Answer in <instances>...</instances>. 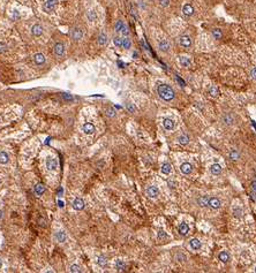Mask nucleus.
<instances>
[{
  "instance_id": "9d476101",
  "label": "nucleus",
  "mask_w": 256,
  "mask_h": 273,
  "mask_svg": "<svg viewBox=\"0 0 256 273\" xmlns=\"http://www.w3.org/2000/svg\"><path fill=\"white\" fill-rule=\"evenodd\" d=\"M45 166H46V168H47V171L54 172V171H57V168H58V160H57L55 158L49 157L45 162Z\"/></svg>"
},
{
  "instance_id": "dca6fc26",
  "label": "nucleus",
  "mask_w": 256,
  "mask_h": 273,
  "mask_svg": "<svg viewBox=\"0 0 256 273\" xmlns=\"http://www.w3.org/2000/svg\"><path fill=\"white\" fill-rule=\"evenodd\" d=\"M72 206H73V209L76 210V211H81V210H83L84 206H85V203H84V200H83L82 198L76 197V198L73 200V203H72Z\"/></svg>"
},
{
  "instance_id": "3c124183",
  "label": "nucleus",
  "mask_w": 256,
  "mask_h": 273,
  "mask_svg": "<svg viewBox=\"0 0 256 273\" xmlns=\"http://www.w3.org/2000/svg\"><path fill=\"white\" fill-rule=\"evenodd\" d=\"M252 189H253L254 191H256V180H254V181L252 182Z\"/></svg>"
},
{
  "instance_id": "72a5a7b5",
  "label": "nucleus",
  "mask_w": 256,
  "mask_h": 273,
  "mask_svg": "<svg viewBox=\"0 0 256 273\" xmlns=\"http://www.w3.org/2000/svg\"><path fill=\"white\" fill-rule=\"evenodd\" d=\"M122 49L124 50H130L132 49V40L129 37H122Z\"/></svg>"
},
{
  "instance_id": "6e6552de",
  "label": "nucleus",
  "mask_w": 256,
  "mask_h": 273,
  "mask_svg": "<svg viewBox=\"0 0 256 273\" xmlns=\"http://www.w3.org/2000/svg\"><path fill=\"white\" fill-rule=\"evenodd\" d=\"M30 32L34 37H40V36L44 34V28H43V25H42L40 23L37 22L31 25Z\"/></svg>"
},
{
  "instance_id": "e433bc0d",
  "label": "nucleus",
  "mask_w": 256,
  "mask_h": 273,
  "mask_svg": "<svg viewBox=\"0 0 256 273\" xmlns=\"http://www.w3.org/2000/svg\"><path fill=\"white\" fill-rule=\"evenodd\" d=\"M96 262H97V264L100 266V267H104V266H106V264H107V258H106L105 256L100 255V256H98L97 257Z\"/></svg>"
},
{
  "instance_id": "5701e85b",
  "label": "nucleus",
  "mask_w": 256,
  "mask_h": 273,
  "mask_svg": "<svg viewBox=\"0 0 256 273\" xmlns=\"http://www.w3.org/2000/svg\"><path fill=\"white\" fill-rule=\"evenodd\" d=\"M125 25H126V23H125V21H124V20H121V19L117 20V21H115V23H114V31H115L118 35H120L121 31H122V29L125 28Z\"/></svg>"
},
{
  "instance_id": "4be33fe9",
  "label": "nucleus",
  "mask_w": 256,
  "mask_h": 273,
  "mask_svg": "<svg viewBox=\"0 0 256 273\" xmlns=\"http://www.w3.org/2000/svg\"><path fill=\"white\" fill-rule=\"evenodd\" d=\"M87 20H88L89 22H91V23L96 22V21L98 20L97 12H96L95 9H89V10L87 12Z\"/></svg>"
},
{
  "instance_id": "4c0bfd02",
  "label": "nucleus",
  "mask_w": 256,
  "mask_h": 273,
  "mask_svg": "<svg viewBox=\"0 0 256 273\" xmlns=\"http://www.w3.org/2000/svg\"><path fill=\"white\" fill-rule=\"evenodd\" d=\"M242 215H243V211H242V209H241V207H235V209L233 210V217L234 218L240 219V218H242Z\"/></svg>"
},
{
  "instance_id": "f8f14e48",
  "label": "nucleus",
  "mask_w": 256,
  "mask_h": 273,
  "mask_svg": "<svg viewBox=\"0 0 256 273\" xmlns=\"http://www.w3.org/2000/svg\"><path fill=\"white\" fill-rule=\"evenodd\" d=\"M162 123H163L164 129L167 130V132L173 130L174 127H175V122H174V120H172L171 118H164L163 119V121H162Z\"/></svg>"
},
{
  "instance_id": "09e8293b",
  "label": "nucleus",
  "mask_w": 256,
  "mask_h": 273,
  "mask_svg": "<svg viewBox=\"0 0 256 273\" xmlns=\"http://www.w3.org/2000/svg\"><path fill=\"white\" fill-rule=\"evenodd\" d=\"M61 97H62L65 100H68V102H69V100H73V97L70 96V95H68V93H62Z\"/></svg>"
},
{
  "instance_id": "f257e3e1",
  "label": "nucleus",
  "mask_w": 256,
  "mask_h": 273,
  "mask_svg": "<svg viewBox=\"0 0 256 273\" xmlns=\"http://www.w3.org/2000/svg\"><path fill=\"white\" fill-rule=\"evenodd\" d=\"M157 93H158L159 98L162 100L166 102V103H171V102H173L174 99H175V91H174V89L171 85L166 84V83L158 84V87H157Z\"/></svg>"
},
{
  "instance_id": "ea45409f",
  "label": "nucleus",
  "mask_w": 256,
  "mask_h": 273,
  "mask_svg": "<svg viewBox=\"0 0 256 273\" xmlns=\"http://www.w3.org/2000/svg\"><path fill=\"white\" fill-rule=\"evenodd\" d=\"M157 2L162 8H167L171 6V0H157Z\"/></svg>"
},
{
  "instance_id": "c9c22d12",
  "label": "nucleus",
  "mask_w": 256,
  "mask_h": 273,
  "mask_svg": "<svg viewBox=\"0 0 256 273\" xmlns=\"http://www.w3.org/2000/svg\"><path fill=\"white\" fill-rule=\"evenodd\" d=\"M9 162V156L7 155V152L5 151H0V164L5 165Z\"/></svg>"
},
{
  "instance_id": "4468645a",
  "label": "nucleus",
  "mask_w": 256,
  "mask_h": 273,
  "mask_svg": "<svg viewBox=\"0 0 256 273\" xmlns=\"http://www.w3.org/2000/svg\"><path fill=\"white\" fill-rule=\"evenodd\" d=\"M145 191H147L148 197H150V198H156L159 196V189L156 185H149Z\"/></svg>"
},
{
  "instance_id": "a19ab883",
  "label": "nucleus",
  "mask_w": 256,
  "mask_h": 273,
  "mask_svg": "<svg viewBox=\"0 0 256 273\" xmlns=\"http://www.w3.org/2000/svg\"><path fill=\"white\" fill-rule=\"evenodd\" d=\"M106 115L109 117V118H114L115 115H117V112H115V110L113 108V107H109V108H106Z\"/></svg>"
},
{
  "instance_id": "cd10ccee",
  "label": "nucleus",
  "mask_w": 256,
  "mask_h": 273,
  "mask_svg": "<svg viewBox=\"0 0 256 273\" xmlns=\"http://www.w3.org/2000/svg\"><path fill=\"white\" fill-rule=\"evenodd\" d=\"M228 158L232 160V162H235L240 158V152L237 150V149H231L230 152H228Z\"/></svg>"
},
{
  "instance_id": "c03bdc74",
  "label": "nucleus",
  "mask_w": 256,
  "mask_h": 273,
  "mask_svg": "<svg viewBox=\"0 0 256 273\" xmlns=\"http://www.w3.org/2000/svg\"><path fill=\"white\" fill-rule=\"evenodd\" d=\"M126 108L128 110L129 113H135V111H136L135 105H134L133 103H127L126 104Z\"/></svg>"
},
{
  "instance_id": "6e6d98bb",
  "label": "nucleus",
  "mask_w": 256,
  "mask_h": 273,
  "mask_svg": "<svg viewBox=\"0 0 256 273\" xmlns=\"http://www.w3.org/2000/svg\"><path fill=\"white\" fill-rule=\"evenodd\" d=\"M0 185H1V179H0Z\"/></svg>"
},
{
  "instance_id": "ddd939ff",
  "label": "nucleus",
  "mask_w": 256,
  "mask_h": 273,
  "mask_svg": "<svg viewBox=\"0 0 256 273\" xmlns=\"http://www.w3.org/2000/svg\"><path fill=\"white\" fill-rule=\"evenodd\" d=\"M208 206L210 207V209H212V210H218L222 206V202L217 197H210L209 202H208Z\"/></svg>"
},
{
  "instance_id": "f3484780",
  "label": "nucleus",
  "mask_w": 256,
  "mask_h": 273,
  "mask_svg": "<svg viewBox=\"0 0 256 273\" xmlns=\"http://www.w3.org/2000/svg\"><path fill=\"white\" fill-rule=\"evenodd\" d=\"M82 130L83 133L87 134V135H92V134H95V132H96V127L92 125V123H90V122H85L82 126Z\"/></svg>"
},
{
  "instance_id": "5fc2aeb1",
  "label": "nucleus",
  "mask_w": 256,
  "mask_h": 273,
  "mask_svg": "<svg viewBox=\"0 0 256 273\" xmlns=\"http://www.w3.org/2000/svg\"><path fill=\"white\" fill-rule=\"evenodd\" d=\"M254 272H256V266L254 267Z\"/></svg>"
},
{
  "instance_id": "423d86ee",
  "label": "nucleus",
  "mask_w": 256,
  "mask_h": 273,
  "mask_svg": "<svg viewBox=\"0 0 256 273\" xmlns=\"http://www.w3.org/2000/svg\"><path fill=\"white\" fill-rule=\"evenodd\" d=\"M178 44L180 45L182 49L189 50L193 46V38L190 37L189 35H187V34H182V35H180L178 37Z\"/></svg>"
},
{
  "instance_id": "aec40b11",
  "label": "nucleus",
  "mask_w": 256,
  "mask_h": 273,
  "mask_svg": "<svg viewBox=\"0 0 256 273\" xmlns=\"http://www.w3.org/2000/svg\"><path fill=\"white\" fill-rule=\"evenodd\" d=\"M54 240H55L57 242H59V243H64V242L67 240V234H66V232H64V230L57 232V233L54 234Z\"/></svg>"
},
{
  "instance_id": "1a4fd4ad",
  "label": "nucleus",
  "mask_w": 256,
  "mask_h": 273,
  "mask_svg": "<svg viewBox=\"0 0 256 273\" xmlns=\"http://www.w3.org/2000/svg\"><path fill=\"white\" fill-rule=\"evenodd\" d=\"M157 49H158L159 52L162 53H168L170 50H171V44L168 40L166 39H162L158 42V45H157Z\"/></svg>"
},
{
  "instance_id": "864d4df0",
  "label": "nucleus",
  "mask_w": 256,
  "mask_h": 273,
  "mask_svg": "<svg viewBox=\"0 0 256 273\" xmlns=\"http://www.w3.org/2000/svg\"><path fill=\"white\" fill-rule=\"evenodd\" d=\"M1 266H2V260H1V258H0V269H1Z\"/></svg>"
},
{
  "instance_id": "49530a36",
  "label": "nucleus",
  "mask_w": 256,
  "mask_h": 273,
  "mask_svg": "<svg viewBox=\"0 0 256 273\" xmlns=\"http://www.w3.org/2000/svg\"><path fill=\"white\" fill-rule=\"evenodd\" d=\"M175 258H177V260L178 262H185L186 260V256L183 255V254H177V256H175Z\"/></svg>"
},
{
  "instance_id": "393cba45",
  "label": "nucleus",
  "mask_w": 256,
  "mask_h": 273,
  "mask_svg": "<svg viewBox=\"0 0 256 273\" xmlns=\"http://www.w3.org/2000/svg\"><path fill=\"white\" fill-rule=\"evenodd\" d=\"M178 232H179V234H180L181 236H186V235H187V234H188V232H189L188 224H186V222H181L180 225H179Z\"/></svg>"
},
{
  "instance_id": "37998d69",
  "label": "nucleus",
  "mask_w": 256,
  "mask_h": 273,
  "mask_svg": "<svg viewBox=\"0 0 256 273\" xmlns=\"http://www.w3.org/2000/svg\"><path fill=\"white\" fill-rule=\"evenodd\" d=\"M8 50H9L8 45L6 44V43H4V42H1V43H0V53L5 54V53H7L8 52Z\"/></svg>"
},
{
  "instance_id": "6ab92c4d",
  "label": "nucleus",
  "mask_w": 256,
  "mask_h": 273,
  "mask_svg": "<svg viewBox=\"0 0 256 273\" xmlns=\"http://www.w3.org/2000/svg\"><path fill=\"white\" fill-rule=\"evenodd\" d=\"M189 247H190L192 250L197 251L202 248V242H201L198 239H192V240L189 241Z\"/></svg>"
},
{
  "instance_id": "c756f323",
  "label": "nucleus",
  "mask_w": 256,
  "mask_h": 273,
  "mask_svg": "<svg viewBox=\"0 0 256 273\" xmlns=\"http://www.w3.org/2000/svg\"><path fill=\"white\" fill-rule=\"evenodd\" d=\"M177 142H178L180 145H187V144L189 143V137L186 135V134H181V135L178 136Z\"/></svg>"
},
{
  "instance_id": "f03ea898",
  "label": "nucleus",
  "mask_w": 256,
  "mask_h": 273,
  "mask_svg": "<svg viewBox=\"0 0 256 273\" xmlns=\"http://www.w3.org/2000/svg\"><path fill=\"white\" fill-rule=\"evenodd\" d=\"M84 29H83L82 25L80 24H76L74 27H72L70 30H69V37L70 39L74 42V43H79L81 42L83 38H84Z\"/></svg>"
},
{
  "instance_id": "9b49d317",
  "label": "nucleus",
  "mask_w": 256,
  "mask_h": 273,
  "mask_svg": "<svg viewBox=\"0 0 256 273\" xmlns=\"http://www.w3.org/2000/svg\"><path fill=\"white\" fill-rule=\"evenodd\" d=\"M96 42H97V44L99 45V46H105V45H107V43H109V36L106 35L104 31H102V32H99L97 35Z\"/></svg>"
},
{
  "instance_id": "39448f33",
  "label": "nucleus",
  "mask_w": 256,
  "mask_h": 273,
  "mask_svg": "<svg viewBox=\"0 0 256 273\" xmlns=\"http://www.w3.org/2000/svg\"><path fill=\"white\" fill-rule=\"evenodd\" d=\"M59 0H44L42 5V10L46 14H53L58 7Z\"/></svg>"
},
{
  "instance_id": "f704fd0d",
  "label": "nucleus",
  "mask_w": 256,
  "mask_h": 273,
  "mask_svg": "<svg viewBox=\"0 0 256 273\" xmlns=\"http://www.w3.org/2000/svg\"><path fill=\"white\" fill-rule=\"evenodd\" d=\"M115 269H117V271H119V272L125 271V269H126V264H125V262H124V260H121V259L115 260Z\"/></svg>"
},
{
  "instance_id": "79ce46f5",
  "label": "nucleus",
  "mask_w": 256,
  "mask_h": 273,
  "mask_svg": "<svg viewBox=\"0 0 256 273\" xmlns=\"http://www.w3.org/2000/svg\"><path fill=\"white\" fill-rule=\"evenodd\" d=\"M69 272L80 273V272H82V270H81V267L77 265V264H73V265H70V267H69Z\"/></svg>"
},
{
  "instance_id": "7ed1b4c3",
  "label": "nucleus",
  "mask_w": 256,
  "mask_h": 273,
  "mask_svg": "<svg viewBox=\"0 0 256 273\" xmlns=\"http://www.w3.org/2000/svg\"><path fill=\"white\" fill-rule=\"evenodd\" d=\"M181 14L183 15L185 19H192L194 15L196 14V9L195 6L193 4V1H185L182 4V7H181Z\"/></svg>"
},
{
  "instance_id": "8fccbe9b",
  "label": "nucleus",
  "mask_w": 256,
  "mask_h": 273,
  "mask_svg": "<svg viewBox=\"0 0 256 273\" xmlns=\"http://www.w3.org/2000/svg\"><path fill=\"white\" fill-rule=\"evenodd\" d=\"M38 222H39V225H40L42 227H46V225H47V224H45V220H44L43 218H39Z\"/></svg>"
},
{
  "instance_id": "412c9836",
  "label": "nucleus",
  "mask_w": 256,
  "mask_h": 273,
  "mask_svg": "<svg viewBox=\"0 0 256 273\" xmlns=\"http://www.w3.org/2000/svg\"><path fill=\"white\" fill-rule=\"evenodd\" d=\"M222 171H223L222 166H220L219 164H217V162L212 164V165L210 166V173L212 174V175H215V177L220 175V174H222Z\"/></svg>"
},
{
  "instance_id": "a878e982",
  "label": "nucleus",
  "mask_w": 256,
  "mask_h": 273,
  "mask_svg": "<svg viewBox=\"0 0 256 273\" xmlns=\"http://www.w3.org/2000/svg\"><path fill=\"white\" fill-rule=\"evenodd\" d=\"M211 35H212V37L215 38L216 40H220L223 38V36H224L222 29H219V28H212L211 29Z\"/></svg>"
},
{
  "instance_id": "a211bd4d",
  "label": "nucleus",
  "mask_w": 256,
  "mask_h": 273,
  "mask_svg": "<svg viewBox=\"0 0 256 273\" xmlns=\"http://www.w3.org/2000/svg\"><path fill=\"white\" fill-rule=\"evenodd\" d=\"M178 60H179L180 66L183 67V68H189V67L192 66V60L187 55H180Z\"/></svg>"
},
{
  "instance_id": "603ef678",
  "label": "nucleus",
  "mask_w": 256,
  "mask_h": 273,
  "mask_svg": "<svg viewBox=\"0 0 256 273\" xmlns=\"http://www.w3.org/2000/svg\"><path fill=\"white\" fill-rule=\"evenodd\" d=\"M2 214H4V213H2V211H1V210H0V219H1V218H2Z\"/></svg>"
},
{
  "instance_id": "b1692460",
  "label": "nucleus",
  "mask_w": 256,
  "mask_h": 273,
  "mask_svg": "<svg viewBox=\"0 0 256 273\" xmlns=\"http://www.w3.org/2000/svg\"><path fill=\"white\" fill-rule=\"evenodd\" d=\"M222 122L226 126L233 125L234 123V117L232 115V114H230V113H226V114L223 115V118H222Z\"/></svg>"
},
{
  "instance_id": "c85d7f7f",
  "label": "nucleus",
  "mask_w": 256,
  "mask_h": 273,
  "mask_svg": "<svg viewBox=\"0 0 256 273\" xmlns=\"http://www.w3.org/2000/svg\"><path fill=\"white\" fill-rule=\"evenodd\" d=\"M218 258L222 263H228V262H230V254H228L226 250L220 251L218 255Z\"/></svg>"
},
{
  "instance_id": "bb28decb",
  "label": "nucleus",
  "mask_w": 256,
  "mask_h": 273,
  "mask_svg": "<svg viewBox=\"0 0 256 273\" xmlns=\"http://www.w3.org/2000/svg\"><path fill=\"white\" fill-rule=\"evenodd\" d=\"M45 190H46L45 185H42V183H37V185H35V187H34V191H35V194L37 196H42L45 192Z\"/></svg>"
},
{
  "instance_id": "2eb2a0df",
  "label": "nucleus",
  "mask_w": 256,
  "mask_h": 273,
  "mask_svg": "<svg viewBox=\"0 0 256 273\" xmlns=\"http://www.w3.org/2000/svg\"><path fill=\"white\" fill-rule=\"evenodd\" d=\"M180 172L185 175H189L193 172V165L190 162H182L180 165Z\"/></svg>"
},
{
  "instance_id": "de8ad7c7",
  "label": "nucleus",
  "mask_w": 256,
  "mask_h": 273,
  "mask_svg": "<svg viewBox=\"0 0 256 273\" xmlns=\"http://www.w3.org/2000/svg\"><path fill=\"white\" fill-rule=\"evenodd\" d=\"M250 77H252L253 80H255L256 81V67L252 68V70H250Z\"/></svg>"
},
{
  "instance_id": "473e14b6",
  "label": "nucleus",
  "mask_w": 256,
  "mask_h": 273,
  "mask_svg": "<svg viewBox=\"0 0 256 273\" xmlns=\"http://www.w3.org/2000/svg\"><path fill=\"white\" fill-rule=\"evenodd\" d=\"M209 198H210V196H207V195H204V196H201L200 198L197 199V204H198V205H200L201 207L208 206V202H209Z\"/></svg>"
},
{
  "instance_id": "7c9ffc66",
  "label": "nucleus",
  "mask_w": 256,
  "mask_h": 273,
  "mask_svg": "<svg viewBox=\"0 0 256 273\" xmlns=\"http://www.w3.org/2000/svg\"><path fill=\"white\" fill-rule=\"evenodd\" d=\"M160 172H162L164 175H168V174L172 172V166H171V164L164 162V164L162 165V167H160Z\"/></svg>"
},
{
  "instance_id": "58836bf2",
  "label": "nucleus",
  "mask_w": 256,
  "mask_h": 273,
  "mask_svg": "<svg viewBox=\"0 0 256 273\" xmlns=\"http://www.w3.org/2000/svg\"><path fill=\"white\" fill-rule=\"evenodd\" d=\"M113 44L115 45L118 49H122V37L115 36V37L113 38Z\"/></svg>"
},
{
  "instance_id": "a18cd8bd",
  "label": "nucleus",
  "mask_w": 256,
  "mask_h": 273,
  "mask_svg": "<svg viewBox=\"0 0 256 273\" xmlns=\"http://www.w3.org/2000/svg\"><path fill=\"white\" fill-rule=\"evenodd\" d=\"M157 237H158V240H165V239H167V234L164 230H159L158 234H157Z\"/></svg>"
},
{
  "instance_id": "2f4dec72",
  "label": "nucleus",
  "mask_w": 256,
  "mask_h": 273,
  "mask_svg": "<svg viewBox=\"0 0 256 273\" xmlns=\"http://www.w3.org/2000/svg\"><path fill=\"white\" fill-rule=\"evenodd\" d=\"M208 93L210 95V97H212V98H217V97L219 96V90L217 87H215V85H210L209 87V89H208Z\"/></svg>"
},
{
  "instance_id": "0eeeda50",
  "label": "nucleus",
  "mask_w": 256,
  "mask_h": 273,
  "mask_svg": "<svg viewBox=\"0 0 256 273\" xmlns=\"http://www.w3.org/2000/svg\"><path fill=\"white\" fill-rule=\"evenodd\" d=\"M32 62H34V65L37 67H42L44 66L46 64V57L44 53H42V52H37V53H35L34 55H32Z\"/></svg>"
},
{
  "instance_id": "20e7f679",
  "label": "nucleus",
  "mask_w": 256,
  "mask_h": 273,
  "mask_svg": "<svg viewBox=\"0 0 256 273\" xmlns=\"http://www.w3.org/2000/svg\"><path fill=\"white\" fill-rule=\"evenodd\" d=\"M53 55L58 59H64L66 55V45L62 40H57L52 46Z\"/></svg>"
}]
</instances>
